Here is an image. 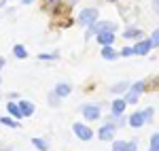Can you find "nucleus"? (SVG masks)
Wrapping results in <instances>:
<instances>
[{
    "mask_svg": "<svg viewBox=\"0 0 159 151\" xmlns=\"http://www.w3.org/2000/svg\"><path fill=\"white\" fill-rule=\"evenodd\" d=\"M70 85H68V83H57V85H55V92H53V94H55V96H57V98H64V96H68V94H70Z\"/></svg>",
    "mask_w": 159,
    "mask_h": 151,
    "instance_id": "8",
    "label": "nucleus"
},
{
    "mask_svg": "<svg viewBox=\"0 0 159 151\" xmlns=\"http://www.w3.org/2000/svg\"><path fill=\"white\" fill-rule=\"evenodd\" d=\"M21 2H24V4H30V2H32V0H21Z\"/></svg>",
    "mask_w": 159,
    "mask_h": 151,
    "instance_id": "29",
    "label": "nucleus"
},
{
    "mask_svg": "<svg viewBox=\"0 0 159 151\" xmlns=\"http://www.w3.org/2000/svg\"><path fill=\"white\" fill-rule=\"evenodd\" d=\"M147 85H148V87H151V89H159V77H155L153 81H148Z\"/></svg>",
    "mask_w": 159,
    "mask_h": 151,
    "instance_id": "25",
    "label": "nucleus"
},
{
    "mask_svg": "<svg viewBox=\"0 0 159 151\" xmlns=\"http://www.w3.org/2000/svg\"><path fill=\"white\" fill-rule=\"evenodd\" d=\"M125 106H127V102H125V100H115L112 104H110V111H112V115L117 117V115H121L123 111H125Z\"/></svg>",
    "mask_w": 159,
    "mask_h": 151,
    "instance_id": "9",
    "label": "nucleus"
},
{
    "mask_svg": "<svg viewBox=\"0 0 159 151\" xmlns=\"http://www.w3.org/2000/svg\"><path fill=\"white\" fill-rule=\"evenodd\" d=\"M115 130H117V124H106V126H102L100 128V132H98V136L100 140H112V136H115Z\"/></svg>",
    "mask_w": 159,
    "mask_h": 151,
    "instance_id": "5",
    "label": "nucleus"
},
{
    "mask_svg": "<svg viewBox=\"0 0 159 151\" xmlns=\"http://www.w3.org/2000/svg\"><path fill=\"white\" fill-rule=\"evenodd\" d=\"M127 121H129V126H132V128H142L144 124H147V121H144V115H142V113L129 115V119H127Z\"/></svg>",
    "mask_w": 159,
    "mask_h": 151,
    "instance_id": "7",
    "label": "nucleus"
},
{
    "mask_svg": "<svg viewBox=\"0 0 159 151\" xmlns=\"http://www.w3.org/2000/svg\"><path fill=\"white\" fill-rule=\"evenodd\" d=\"M83 117L89 119V121H93V119H100V115H102V109H100V104H85L83 109Z\"/></svg>",
    "mask_w": 159,
    "mask_h": 151,
    "instance_id": "2",
    "label": "nucleus"
},
{
    "mask_svg": "<svg viewBox=\"0 0 159 151\" xmlns=\"http://www.w3.org/2000/svg\"><path fill=\"white\" fill-rule=\"evenodd\" d=\"M140 36H142V32H140L138 28H134V26H129V28L123 32V38H127V40H129V38H140Z\"/></svg>",
    "mask_w": 159,
    "mask_h": 151,
    "instance_id": "12",
    "label": "nucleus"
},
{
    "mask_svg": "<svg viewBox=\"0 0 159 151\" xmlns=\"http://www.w3.org/2000/svg\"><path fill=\"white\" fill-rule=\"evenodd\" d=\"M155 11L159 13V0H155Z\"/></svg>",
    "mask_w": 159,
    "mask_h": 151,
    "instance_id": "27",
    "label": "nucleus"
},
{
    "mask_svg": "<svg viewBox=\"0 0 159 151\" xmlns=\"http://www.w3.org/2000/svg\"><path fill=\"white\" fill-rule=\"evenodd\" d=\"M72 128H74V134H76L81 140H89L91 136H93V132H91L87 126H83V124H74Z\"/></svg>",
    "mask_w": 159,
    "mask_h": 151,
    "instance_id": "6",
    "label": "nucleus"
},
{
    "mask_svg": "<svg viewBox=\"0 0 159 151\" xmlns=\"http://www.w3.org/2000/svg\"><path fill=\"white\" fill-rule=\"evenodd\" d=\"M7 109H9V113H11L15 119H21V117H24V115H21V109H19V104H17V102H9V106H7Z\"/></svg>",
    "mask_w": 159,
    "mask_h": 151,
    "instance_id": "13",
    "label": "nucleus"
},
{
    "mask_svg": "<svg viewBox=\"0 0 159 151\" xmlns=\"http://www.w3.org/2000/svg\"><path fill=\"white\" fill-rule=\"evenodd\" d=\"M2 66H4V58H0V70H2Z\"/></svg>",
    "mask_w": 159,
    "mask_h": 151,
    "instance_id": "28",
    "label": "nucleus"
},
{
    "mask_svg": "<svg viewBox=\"0 0 159 151\" xmlns=\"http://www.w3.org/2000/svg\"><path fill=\"white\" fill-rule=\"evenodd\" d=\"M93 21H98V9L96 7H89V9H83L81 15H79V24L81 26H89L93 24Z\"/></svg>",
    "mask_w": 159,
    "mask_h": 151,
    "instance_id": "1",
    "label": "nucleus"
},
{
    "mask_svg": "<svg viewBox=\"0 0 159 151\" xmlns=\"http://www.w3.org/2000/svg\"><path fill=\"white\" fill-rule=\"evenodd\" d=\"M125 89H129V83H127V81H119L117 85L110 87V92H112V94H123Z\"/></svg>",
    "mask_w": 159,
    "mask_h": 151,
    "instance_id": "15",
    "label": "nucleus"
},
{
    "mask_svg": "<svg viewBox=\"0 0 159 151\" xmlns=\"http://www.w3.org/2000/svg\"><path fill=\"white\" fill-rule=\"evenodd\" d=\"M142 115H144V121H151V119H153V115H155V109H153V106H148V109L142 111Z\"/></svg>",
    "mask_w": 159,
    "mask_h": 151,
    "instance_id": "20",
    "label": "nucleus"
},
{
    "mask_svg": "<svg viewBox=\"0 0 159 151\" xmlns=\"http://www.w3.org/2000/svg\"><path fill=\"white\" fill-rule=\"evenodd\" d=\"M151 49H153V45H151V40H148V38H144V40H138L134 47H132L134 55H147Z\"/></svg>",
    "mask_w": 159,
    "mask_h": 151,
    "instance_id": "3",
    "label": "nucleus"
},
{
    "mask_svg": "<svg viewBox=\"0 0 159 151\" xmlns=\"http://www.w3.org/2000/svg\"><path fill=\"white\" fill-rule=\"evenodd\" d=\"M43 2H45V4H47L49 9H55L57 4H61V0H43Z\"/></svg>",
    "mask_w": 159,
    "mask_h": 151,
    "instance_id": "24",
    "label": "nucleus"
},
{
    "mask_svg": "<svg viewBox=\"0 0 159 151\" xmlns=\"http://www.w3.org/2000/svg\"><path fill=\"white\" fill-rule=\"evenodd\" d=\"M32 143H34V147H36V149H40V151L47 149V143H45L43 139H32Z\"/></svg>",
    "mask_w": 159,
    "mask_h": 151,
    "instance_id": "21",
    "label": "nucleus"
},
{
    "mask_svg": "<svg viewBox=\"0 0 159 151\" xmlns=\"http://www.w3.org/2000/svg\"><path fill=\"white\" fill-rule=\"evenodd\" d=\"M7 2H9V0H0V4H7Z\"/></svg>",
    "mask_w": 159,
    "mask_h": 151,
    "instance_id": "30",
    "label": "nucleus"
},
{
    "mask_svg": "<svg viewBox=\"0 0 159 151\" xmlns=\"http://www.w3.org/2000/svg\"><path fill=\"white\" fill-rule=\"evenodd\" d=\"M40 60H57V53H40Z\"/></svg>",
    "mask_w": 159,
    "mask_h": 151,
    "instance_id": "23",
    "label": "nucleus"
},
{
    "mask_svg": "<svg viewBox=\"0 0 159 151\" xmlns=\"http://www.w3.org/2000/svg\"><path fill=\"white\" fill-rule=\"evenodd\" d=\"M0 124H4V126H9V128H19V124L9 119V117H0Z\"/></svg>",
    "mask_w": 159,
    "mask_h": 151,
    "instance_id": "19",
    "label": "nucleus"
},
{
    "mask_svg": "<svg viewBox=\"0 0 159 151\" xmlns=\"http://www.w3.org/2000/svg\"><path fill=\"white\" fill-rule=\"evenodd\" d=\"M127 151H138V143L136 140H127Z\"/></svg>",
    "mask_w": 159,
    "mask_h": 151,
    "instance_id": "26",
    "label": "nucleus"
},
{
    "mask_svg": "<svg viewBox=\"0 0 159 151\" xmlns=\"http://www.w3.org/2000/svg\"><path fill=\"white\" fill-rule=\"evenodd\" d=\"M112 151H127V143L125 140H115L112 143Z\"/></svg>",
    "mask_w": 159,
    "mask_h": 151,
    "instance_id": "17",
    "label": "nucleus"
},
{
    "mask_svg": "<svg viewBox=\"0 0 159 151\" xmlns=\"http://www.w3.org/2000/svg\"><path fill=\"white\" fill-rule=\"evenodd\" d=\"M17 104H19V109H21V115H24V117H28V115L34 113V104H32V102L21 100V102H17Z\"/></svg>",
    "mask_w": 159,
    "mask_h": 151,
    "instance_id": "10",
    "label": "nucleus"
},
{
    "mask_svg": "<svg viewBox=\"0 0 159 151\" xmlns=\"http://www.w3.org/2000/svg\"><path fill=\"white\" fill-rule=\"evenodd\" d=\"M115 32H110V30H102V32H98L96 34V40H98L102 47H106V45H112L115 43Z\"/></svg>",
    "mask_w": 159,
    "mask_h": 151,
    "instance_id": "4",
    "label": "nucleus"
},
{
    "mask_svg": "<svg viewBox=\"0 0 159 151\" xmlns=\"http://www.w3.org/2000/svg\"><path fill=\"white\" fill-rule=\"evenodd\" d=\"M119 55H123V58H129V55H134V51H132V47H123V49L119 51Z\"/></svg>",
    "mask_w": 159,
    "mask_h": 151,
    "instance_id": "22",
    "label": "nucleus"
},
{
    "mask_svg": "<svg viewBox=\"0 0 159 151\" xmlns=\"http://www.w3.org/2000/svg\"><path fill=\"white\" fill-rule=\"evenodd\" d=\"M102 58L104 60H115V58H119V53L112 49V45H106V47H102Z\"/></svg>",
    "mask_w": 159,
    "mask_h": 151,
    "instance_id": "11",
    "label": "nucleus"
},
{
    "mask_svg": "<svg viewBox=\"0 0 159 151\" xmlns=\"http://www.w3.org/2000/svg\"><path fill=\"white\" fill-rule=\"evenodd\" d=\"M148 151H159V132L151 136V147H148Z\"/></svg>",
    "mask_w": 159,
    "mask_h": 151,
    "instance_id": "16",
    "label": "nucleus"
},
{
    "mask_svg": "<svg viewBox=\"0 0 159 151\" xmlns=\"http://www.w3.org/2000/svg\"><path fill=\"white\" fill-rule=\"evenodd\" d=\"M0 83H2V79H0Z\"/></svg>",
    "mask_w": 159,
    "mask_h": 151,
    "instance_id": "31",
    "label": "nucleus"
},
{
    "mask_svg": "<svg viewBox=\"0 0 159 151\" xmlns=\"http://www.w3.org/2000/svg\"><path fill=\"white\" fill-rule=\"evenodd\" d=\"M13 53H15L17 60H25V58H28V51H25L24 45H15V47H13Z\"/></svg>",
    "mask_w": 159,
    "mask_h": 151,
    "instance_id": "14",
    "label": "nucleus"
},
{
    "mask_svg": "<svg viewBox=\"0 0 159 151\" xmlns=\"http://www.w3.org/2000/svg\"><path fill=\"white\" fill-rule=\"evenodd\" d=\"M148 40H151V45H153V47H159V28H157V30H153V34H151Z\"/></svg>",
    "mask_w": 159,
    "mask_h": 151,
    "instance_id": "18",
    "label": "nucleus"
}]
</instances>
